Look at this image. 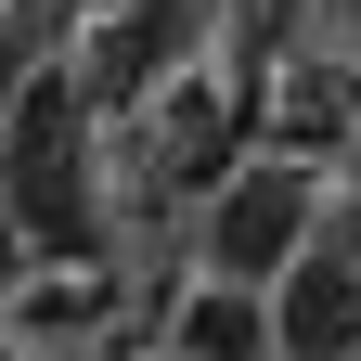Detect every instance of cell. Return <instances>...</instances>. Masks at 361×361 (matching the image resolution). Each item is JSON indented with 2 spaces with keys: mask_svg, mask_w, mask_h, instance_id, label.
Segmentation results:
<instances>
[{
  "mask_svg": "<svg viewBox=\"0 0 361 361\" xmlns=\"http://www.w3.org/2000/svg\"><path fill=\"white\" fill-rule=\"evenodd\" d=\"M271 348L284 361H361V271L348 258H297L271 297Z\"/></svg>",
  "mask_w": 361,
  "mask_h": 361,
  "instance_id": "obj_3",
  "label": "cell"
},
{
  "mask_svg": "<svg viewBox=\"0 0 361 361\" xmlns=\"http://www.w3.org/2000/svg\"><path fill=\"white\" fill-rule=\"evenodd\" d=\"M180 336H194V361H271V336H258V310H245L233 284H219V297H194V323H180Z\"/></svg>",
  "mask_w": 361,
  "mask_h": 361,
  "instance_id": "obj_4",
  "label": "cell"
},
{
  "mask_svg": "<svg viewBox=\"0 0 361 361\" xmlns=\"http://www.w3.org/2000/svg\"><path fill=\"white\" fill-rule=\"evenodd\" d=\"M297 233H310L297 180L284 168H245L233 194H219V219H207V258H219V284H284V271H297Z\"/></svg>",
  "mask_w": 361,
  "mask_h": 361,
  "instance_id": "obj_2",
  "label": "cell"
},
{
  "mask_svg": "<svg viewBox=\"0 0 361 361\" xmlns=\"http://www.w3.org/2000/svg\"><path fill=\"white\" fill-rule=\"evenodd\" d=\"M0 180H13V219L39 245H78L90 233V155H78V90L65 78H26L13 142H0Z\"/></svg>",
  "mask_w": 361,
  "mask_h": 361,
  "instance_id": "obj_1",
  "label": "cell"
}]
</instances>
